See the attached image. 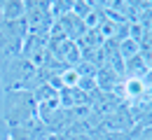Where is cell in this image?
Instances as JSON below:
<instances>
[{
  "label": "cell",
  "instance_id": "obj_1",
  "mask_svg": "<svg viewBox=\"0 0 152 140\" xmlns=\"http://www.w3.org/2000/svg\"><path fill=\"white\" fill-rule=\"evenodd\" d=\"M38 119V103L31 91H2V121L7 126H26Z\"/></svg>",
  "mask_w": 152,
  "mask_h": 140
},
{
  "label": "cell",
  "instance_id": "obj_2",
  "mask_svg": "<svg viewBox=\"0 0 152 140\" xmlns=\"http://www.w3.org/2000/svg\"><path fill=\"white\" fill-rule=\"evenodd\" d=\"M2 91H33L38 86V68L23 56L12 59L0 70Z\"/></svg>",
  "mask_w": 152,
  "mask_h": 140
},
{
  "label": "cell",
  "instance_id": "obj_3",
  "mask_svg": "<svg viewBox=\"0 0 152 140\" xmlns=\"http://www.w3.org/2000/svg\"><path fill=\"white\" fill-rule=\"evenodd\" d=\"M26 26L28 33H38V35H49L52 26H54V17L49 9L47 0H26Z\"/></svg>",
  "mask_w": 152,
  "mask_h": 140
},
{
  "label": "cell",
  "instance_id": "obj_4",
  "mask_svg": "<svg viewBox=\"0 0 152 140\" xmlns=\"http://www.w3.org/2000/svg\"><path fill=\"white\" fill-rule=\"evenodd\" d=\"M58 26L63 28L66 38H68V40H73V42H80V40H82V35L87 33L84 21L80 19V17H75L73 12H70V14H66V17H61V19H58Z\"/></svg>",
  "mask_w": 152,
  "mask_h": 140
},
{
  "label": "cell",
  "instance_id": "obj_5",
  "mask_svg": "<svg viewBox=\"0 0 152 140\" xmlns=\"http://www.w3.org/2000/svg\"><path fill=\"white\" fill-rule=\"evenodd\" d=\"M26 17V0H2V21H21Z\"/></svg>",
  "mask_w": 152,
  "mask_h": 140
},
{
  "label": "cell",
  "instance_id": "obj_6",
  "mask_svg": "<svg viewBox=\"0 0 152 140\" xmlns=\"http://www.w3.org/2000/svg\"><path fill=\"white\" fill-rule=\"evenodd\" d=\"M138 54H140V42L131 40V38H124L119 42V59L122 61H129L133 56H138Z\"/></svg>",
  "mask_w": 152,
  "mask_h": 140
},
{
  "label": "cell",
  "instance_id": "obj_7",
  "mask_svg": "<svg viewBox=\"0 0 152 140\" xmlns=\"http://www.w3.org/2000/svg\"><path fill=\"white\" fill-rule=\"evenodd\" d=\"M33 98H35V103H45V100H52V98H58V89H54L49 82H45V84H40V86H35L33 91Z\"/></svg>",
  "mask_w": 152,
  "mask_h": 140
},
{
  "label": "cell",
  "instance_id": "obj_8",
  "mask_svg": "<svg viewBox=\"0 0 152 140\" xmlns=\"http://www.w3.org/2000/svg\"><path fill=\"white\" fill-rule=\"evenodd\" d=\"M91 12H94V2H89V0H77V2H73V14L80 17V19L89 17Z\"/></svg>",
  "mask_w": 152,
  "mask_h": 140
},
{
  "label": "cell",
  "instance_id": "obj_9",
  "mask_svg": "<svg viewBox=\"0 0 152 140\" xmlns=\"http://www.w3.org/2000/svg\"><path fill=\"white\" fill-rule=\"evenodd\" d=\"M131 140H152V124L140 131H131Z\"/></svg>",
  "mask_w": 152,
  "mask_h": 140
},
{
  "label": "cell",
  "instance_id": "obj_10",
  "mask_svg": "<svg viewBox=\"0 0 152 140\" xmlns=\"http://www.w3.org/2000/svg\"><path fill=\"white\" fill-rule=\"evenodd\" d=\"M66 140H94V138H91V133H68Z\"/></svg>",
  "mask_w": 152,
  "mask_h": 140
},
{
  "label": "cell",
  "instance_id": "obj_11",
  "mask_svg": "<svg viewBox=\"0 0 152 140\" xmlns=\"http://www.w3.org/2000/svg\"><path fill=\"white\" fill-rule=\"evenodd\" d=\"M0 140H10V126L0 119Z\"/></svg>",
  "mask_w": 152,
  "mask_h": 140
},
{
  "label": "cell",
  "instance_id": "obj_12",
  "mask_svg": "<svg viewBox=\"0 0 152 140\" xmlns=\"http://www.w3.org/2000/svg\"><path fill=\"white\" fill-rule=\"evenodd\" d=\"M42 140H66V136L63 133H47Z\"/></svg>",
  "mask_w": 152,
  "mask_h": 140
},
{
  "label": "cell",
  "instance_id": "obj_13",
  "mask_svg": "<svg viewBox=\"0 0 152 140\" xmlns=\"http://www.w3.org/2000/svg\"><path fill=\"white\" fill-rule=\"evenodd\" d=\"M0 23H2V0H0Z\"/></svg>",
  "mask_w": 152,
  "mask_h": 140
}]
</instances>
